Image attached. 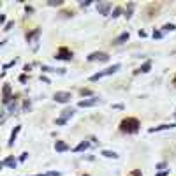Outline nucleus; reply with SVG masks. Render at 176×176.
<instances>
[{"mask_svg": "<svg viewBox=\"0 0 176 176\" xmlns=\"http://www.w3.org/2000/svg\"><path fill=\"white\" fill-rule=\"evenodd\" d=\"M139 127H141L139 120H138V118H132V116L123 118V120L120 121V130L125 132V134H134V132H138Z\"/></svg>", "mask_w": 176, "mask_h": 176, "instance_id": "nucleus-1", "label": "nucleus"}, {"mask_svg": "<svg viewBox=\"0 0 176 176\" xmlns=\"http://www.w3.org/2000/svg\"><path fill=\"white\" fill-rule=\"evenodd\" d=\"M120 64H115V65H111V67H108V69H104V71H100V72H97V74H94V76L90 77V81H99L100 77H104V76H111V74H115L116 71H120Z\"/></svg>", "mask_w": 176, "mask_h": 176, "instance_id": "nucleus-2", "label": "nucleus"}, {"mask_svg": "<svg viewBox=\"0 0 176 176\" xmlns=\"http://www.w3.org/2000/svg\"><path fill=\"white\" fill-rule=\"evenodd\" d=\"M108 62L109 60V55L104 53V51H95V53H90L88 55V62Z\"/></svg>", "mask_w": 176, "mask_h": 176, "instance_id": "nucleus-3", "label": "nucleus"}, {"mask_svg": "<svg viewBox=\"0 0 176 176\" xmlns=\"http://www.w3.org/2000/svg\"><path fill=\"white\" fill-rule=\"evenodd\" d=\"M55 58L56 60H71L72 58V51L69 50V48H60V50L56 51Z\"/></svg>", "mask_w": 176, "mask_h": 176, "instance_id": "nucleus-4", "label": "nucleus"}, {"mask_svg": "<svg viewBox=\"0 0 176 176\" xmlns=\"http://www.w3.org/2000/svg\"><path fill=\"white\" fill-rule=\"evenodd\" d=\"M72 115H74V109H72V108H65V109L62 111V116L56 120V125H64V123H65Z\"/></svg>", "mask_w": 176, "mask_h": 176, "instance_id": "nucleus-5", "label": "nucleus"}, {"mask_svg": "<svg viewBox=\"0 0 176 176\" xmlns=\"http://www.w3.org/2000/svg\"><path fill=\"white\" fill-rule=\"evenodd\" d=\"M53 99L56 100V102H69V100L72 99V95H71V92H56L55 95H53Z\"/></svg>", "mask_w": 176, "mask_h": 176, "instance_id": "nucleus-6", "label": "nucleus"}, {"mask_svg": "<svg viewBox=\"0 0 176 176\" xmlns=\"http://www.w3.org/2000/svg\"><path fill=\"white\" fill-rule=\"evenodd\" d=\"M11 100H12V97H11V85H4V90H2V102L7 106Z\"/></svg>", "mask_w": 176, "mask_h": 176, "instance_id": "nucleus-7", "label": "nucleus"}, {"mask_svg": "<svg viewBox=\"0 0 176 176\" xmlns=\"http://www.w3.org/2000/svg\"><path fill=\"white\" fill-rule=\"evenodd\" d=\"M99 102H100L99 99H95V97H92V99L79 100V102H77V106H79V108H92V106H97Z\"/></svg>", "mask_w": 176, "mask_h": 176, "instance_id": "nucleus-8", "label": "nucleus"}, {"mask_svg": "<svg viewBox=\"0 0 176 176\" xmlns=\"http://www.w3.org/2000/svg\"><path fill=\"white\" fill-rule=\"evenodd\" d=\"M174 123H164V125H159V127H155V129H150V134H153V132H159V130H167V129H174Z\"/></svg>", "mask_w": 176, "mask_h": 176, "instance_id": "nucleus-9", "label": "nucleus"}, {"mask_svg": "<svg viewBox=\"0 0 176 176\" xmlns=\"http://www.w3.org/2000/svg\"><path fill=\"white\" fill-rule=\"evenodd\" d=\"M2 167H16V159L14 157H7V159H4L2 160Z\"/></svg>", "mask_w": 176, "mask_h": 176, "instance_id": "nucleus-10", "label": "nucleus"}, {"mask_svg": "<svg viewBox=\"0 0 176 176\" xmlns=\"http://www.w3.org/2000/svg\"><path fill=\"white\" fill-rule=\"evenodd\" d=\"M125 41H129V32L120 33V35H118V37H116L115 41H113V44H116V46H118V44H123Z\"/></svg>", "mask_w": 176, "mask_h": 176, "instance_id": "nucleus-11", "label": "nucleus"}, {"mask_svg": "<svg viewBox=\"0 0 176 176\" xmlns=\"http://www.w3.org/2000/svg\"><path fill=\"white\" fill-rule=\"evenodd\" d=\"M97 9H99V12H100V14H108V12H109V9H111V4H109V2L99 4V6H97Z\"/></svg>", "mask_w": 176, "mask_h": 176, "instance_id": "nucleus-12", "label": "nucleus"}, {"mask_svg": "<svg viewBox=\"0 0 176 176\" xmlns=\"http://www.w3.org/2000/svg\"><path fill=\"white\" fill-rule=\"evenodd\" d=\"M55 150H56V152H65V150H69V144H67L65 141H56V143H55Z\"/></svg>", "mask_w": 176, "mask_h": 176, "instance_id": "nucleus-13", "label": "nucleus"}, {"mask_svg": "<svg viewBox=\"0 0 176 176\" xmlns=\"http://www.w3.org/2000/svg\"><path fill=\"white\" fill-rule=\"evenodd\" d=\"M150 67H152V62H144V64H143V65H141V67H139V69H138V71H136V72H148L150 71Z\"/></svg>", "mask_w": 176, "mask_h": 176, "instance_id": "nucleus-14", "label": "nucleus"}, {"mask_svg": "<svg viewBox=\"0 0 176 176\" xmlns=\"http://www.w3.org/2000/svg\"><path fill=\"white\" fill-rule=\"evenodd\" d=\"M102 155L108 157V159H118V153L116 152H109V150H102Z\"/></svg>", "mask_w": 176, "mask_h": 176, "instance_id": "nucleus-15", "label": "nucleus"}, {"mask_svg": "<svg viewBox=\"0 0 176 176\" xmlns=\"http://www.w3.org/2000/svg\"><path fill=\"white\" fill-rule=\"evenodd\" d=\"M88 146H90V143H86V141H83V143H79L76 146V148H74V152H83V150H86Z\"/></svg>", "mask_w": 176, "mask_h": 176, "instance_id": "nucleus-16", "label": "nucleus"}, {"mask_svg": "<svg viewBox=\"0 0 176 176\" xmlns=\"http://www.w3.org/2000/svg\"><path fill=\"white\" fill-rule=\"evenodd\" d=\"M39 32H41V30H39V28H35V30H33L32 33H27V41H28V42H30V41H32L33 37H37V35H39Z\"/></svg>", "mask_w": 176, "mask_h": 176, "instance_id": "nucleus-17", "label": "nucleus"}, {"mask_svg": "<svg viewBox=\"0 0 176 176\" xmlns=\"http://www.w3.org/2000/svg\"><path fill=\"white\" fill-rule=\"evenodd\" d=\"M18 132H20V127H16V129L12 130V134H11V141H9V146H12V143H14V139H16V136H18Z\"/></svg>", "mask_w": 176, "mask_h": 176, "instance_id": "nucleus-18", "label": "nucleus"}, {"mask_svg": "<svg viewBox=\"0 0 176 176\" xmlns=\"http://www.w3.org/2000/svg\"><path fill=\"white\" fill-rule=\"evenodd\" d=\"M127 176H143V173H141V169H132Z\"/></svg>", "mask_w": 176, "mask_h": 176, "instance_id": "nucleus-19", "label": "nucleus"}, {"mask_svg": "<svg viewBox=\"0 0 176 176\" xmlns=\"http://www.w3.org/2000/svg\"><path fill=\"white\" fill-rule=\"evenodd\" d=\"M132 9H134V4H129V9H127V12H125V18L132 16Z\"/></svg>", "mask_w": 176, "mask_h": 176, "instance_id": "nucleus-20", "label": "nucleus"}, {"mask_svg": "<svg viewBox=\"0 0 176 176\" xmlns=\"http://www.w3.org/2000/svg\"><path fill=\"white\" fill-rule=\"evenodd\" d=\"M79 94H81L83 97H85V95H92V90H88V88H81V90H79Z\"/></svg>", "mask_w": 176, "mask_h": 176, "instance_id": "nucleus-21", "label": "nucleus"}, {"mask_svg": "<svg viewBox=\"0 0 176 176\" xmlns=\"http://www.w3.org/2000/svg\"><path fill=\"white\" fill-rule=\"evenodd\" d=\"M37 176H60L58 171H51V173H46V174H37Z\"/></svg>", "mask_w": 176, "mask_h": 176, "instance_id": "nucleus-22", "label": "nucleus"}, {"mask_svg": "<svg viewBox=\"0 0 176 176\" xmlns=\"http://www.w3.org/2000/svg\"><path fill=\"white\" fill-rule=\"evenodd\" d=\"M120 12H121V9H120V7H116L115 11H113V18H116V16H120Z\"/></svg>", "mask_w": 176, "mask_h": 176, "instance_id": "nucleus-23", "label": "nucleus"}, {"mask_svg": "<svg viewBox=\"0 0 176 176\" xmlns=\"http://www.w3.org/2000/svg\"><path fill=\"white\" fill-rule=\"evenodd\" d=\"M14 64H16V60H12V62H9V64H6V65H4V71H7V69H9V67H12Z\"/></svg>", "mask_w": 176, "mask_h": 176, "instance_id": "nucleus-24", "label": "nucleus"}, {"mask_svg": "<svg viewBox=\"0 0 176 176\" xmlns=\"http://www.w3.org/2000/svg\"><path fill=\"white\" fill-rule=\"evenodd\" d=\"M12 27H14V21H9V23H7V25H6V28H4V30H6V32H7V30H11Z\"/></svg>", "mask_w": 176, "mask_h": 176, "instance_id": "nucleus-25", "label": "nucleus"}, {"mask_svg": "<svg viewBox=\"0 0 176 176\" xmlns=\"http://www.w3.org/2000/svg\"><path fill=\"white\" fill-rule=\"evenodd\" d=\"M164 30H174V25L167 23V25H164Z\"/></svg>", "mask_w": 176, "mask_h": 176, "instance_id": "nucleus-26", "label": "nucleus"}, {"mask_svg": "<svg viewBox=\"0 0 176 176\" xmlns=\"http://www.w3.org/2000/svg\"><path fill=\"white\" fill-rule=\"evenodd\" d=\"M167 174H169V169L162 171V173H159V174H155V176H167Z\"/></svg>", "mask_w": 176, "mask_h": 176, "instance_id": "nucleus-27", "label": "nucleus"}, {"mask_svg": "<svg viewBox=\"0 0 176 176\" xmlns=\"http://www.w3.org/2000/svg\"><path fill=\"white\" fill-rule=\"evenodd\" d=\"M153 37H157V39H159V37H162V33H160L159 30H153Z\"/></svg>", "mask_w": 176, "mask_h": 176, "instance_id": "nucleus-28", "label": "nucleus"}, {"mask_svg": "<svg viewBox=\"0 0 176 176\" xmlns=\"http://www.w3.org/2000/svg\"><path fill=\"white\" fill-rule=\"evenodd\" d=\"M42 71H44V72H53L55 69H51V67H42Z\"/></svg>", "mask_w": 176, "mask_h": 176, "instance_id": "nucleus-29", "label": "nucleus"}, {"mask_svg": "<svg viewBox=\"0 0 176 176\" xmlns=\"http://www.w3.org/2000/svg\"><path fill=\"white\" fill-rule=\"evenodd\" d=\"M50 4H51V6H62L60 0H56V2H50Z\"/></svg>", "mask_w": 176, "mask_h": 176, "instance_id": "nucleus-30", "label": "nucleus"}, {"mask_svg": "<svg viewBox=\"0 0 176 176\" xmlns=\"http://www.w3.org/2000/svg\"><path fill=\"white\" fill-rule=\"evenodd\" d=\"M171 83H173V85H174V86H176V74H174V77L171 79Z\"/></svg>", "mask_w": 176, "mask_h": 176, "instance_id": "nucleus-31", "label": "nucleus"}, {"mask_svg": "<svg viewBox=\"0 0 176 176\" xmlns=\"http://www.w3.org/2000/svg\"><path fill=\"white\" fill-rule=\"evenodd\" d=\"M83 176H90V174H83Z\"/></svg>", "mask_w": 176, "mask_h": 176, "instance_id": "nucleus-32", "label": "nucleus"}, {"mask_svg": "<svg viewBox=\"0 0 176 176\" xmlns=\"http://www.w3.org/2000/svg\"><path fill=\"white\" fill-rule=\"evenodd\" d=\"M174 116H176V113H174Z\"/></svg>", "mask_w": 176, "mask_h": 176, "instance_id": "nucleus-33", "label": "nucleus"}]
</instances>
